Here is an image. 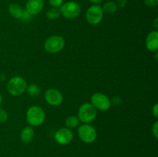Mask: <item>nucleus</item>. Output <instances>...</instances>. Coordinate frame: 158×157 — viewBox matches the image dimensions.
Returning <instances> with one entry per match:
<instances>
[{
	"mask_svg": "<svg viewBox=\"0 0 158 157\" xmlns=\"http://www.w3.org/2000/svg\"><path fill=\"white\" fill-rule=\"evenodd\" d=\"M46 119V113L43 108L32 106L26 112V121L30 126H39L43 123Z\"/></svg>",
	"mask_w": 158,
	"mask_h": 157,
	"instance_id": "nucleus-1",
	"label": "nucleus"
},
{
	"mask_svg": "<svg viewBox=\"0 0 158 157\" xmlns=\"http://www.w3.org/2000/svg\"><path fill=\"white\" fill-rule=\"evenodd\" d=\"M27 83L21 76H14L10 78L7 84V90L9 94L14 96H19L26 92Z\"/></svg>",
	"mask_w": 158,
	"mask_h": 157,
	"instance_id": "nucleus-2",
	"label": "nucleus"
},
{
	"mask_svg": "<svg viewBox=\"0 0 158 157\" xmlns=\"http://www.w3.org/2000/svg\"><path fill=\"white\" fill-rule=\"evenodd\" d=\"M97 111L91 103H84L81 105L78 110V119L80 122L84 123H90L96 119Z\"/></svg>",
	"mask_w": 158,
	"mask_h": 157,
	"instance_id": "nucleus-3",
	"label": "nucleus"
},
{
	"mask_svg": "<svg viewBox=\"0 0 158 157\" xmlns=\"http://www.w3.org/2000/svg\"><path fill=\"white\" fill-rule=\"evenodd\" d=\"M60 14L64 18L68 19L76 18L80 15L81 12V8L77 2L73 1H69L63 3L60 7Z\"/></svg>",
	"mask_w": 158,
	"mask_h": 157,
	"instance_id": "nucleus-4",
	"label": "nucleus"
},
{
	"mask_svg": "<svg viewBox=\"0 0 158 157\" xmlns=\"http://www.w3.org/2000/svg\"><path fill=\"white\" fill-rule=\"evenodd\" d=\"M65 40L60 35H52L45 41L44 49L49 53H57L63 50Z\"/></svg>",
	"mask_w": 158,
	"mask_h": 157,
	"instance_id": "nucleus-5",
	"label": "nucleus"
},
{
	"mask_svg": "<svg viewBox=\"0 0 158 157\" xmlns=\"http://www.w3.org/2000/svg\"><path fill=\"white\" fill-rule=\"evenodd\" d=\"M78 135L82 142L85 143H92L97 137V130L89 123H84L78 128Z\"/></svg>",
	"mask_w": 158,
	"mask_h": 157,
	"instance_id": "nucleus-6",
	"label": "nucleus"
},
{
	"mask_svg": "<svg viewBox=\"0 0 158 157\" xmlns=\"http://www.w3.org/2000/svg\"><path fill=\"white\" fill-rule=\"evenodd\" d=\"M103 13L102 7L99 5H93L89 6L86 12V18L88 23L93 26L101 22L103 18Z\"/></svg>",
	"mask_w": 158,
	"mask_h": 157,
	"instance_id": "nucleus-7",
	"label": "nucleus"
},
{
	"mask_svg": "<svg viewBox=\"0 0 158 157\" xmlns=\"http://www.w3.org/2000/svg\"><path fill=\"white\" fill-rule=\"evenodd\" d=\"M91 104L95 107L96 109L100 111H107L111 106V101L109 97L101 92L94 93L91 97Z\"/></svg>",
	"mask_w": 158,
	"mask_h": 157,
	"instance_id": "nucleus-8",
	"label": "nucleus"
},
{
	"mask_svg": "<svg viewBox=\"0 0 158 157\" xmlns=\"http://www.w3.org/2000/svg\"><path fill=\"white\" fill-rule=\"evenodd\" d=\"M56 142L61 146L70 143L73 139V132L69 128H61L55 132L54 135Z\"/></svg>",
	"mask_w": 158,
	"mask_h": 157,
	"instance_id": "nucleus-9",
	"label": "nucleus"
},
{
	"mask_svg": "<svg viewBox=\"0 0 158 157\" xmlns=\"http://www.w3.org/2000/svg\"><path fill=\"white\" fill-rule=\"evenodd\" d=\"M45 100L52 106H58L62 104L63 96L60 91L56 89H49L45 92Z\"/></svg>",
	"mask_w": 158,
	"mask_h": 157,
	"instance_id": "nucleus-10",
	"label": "nucleus"
},
{
	"mask_svg": "<svg viewBox=\"0 0 158 157\" xmlns=\"http://www.w3.org/2000/svg\"><path fill=\"white\" fill-rule=\"evenodd\" d=\"M43 7H44L43 0H28L25 9L31 15H36L43 11Z\"/></svg>",
	"mask_w": 158,
	"mask_h": 157,
	"instance_id": "nucleus-11",
	"label": "nucleus"
},
{
	"mask_svg": "<svg viewBox=\"0 0 158 157\" xmlns=\"http://www.w3.org/2000/svg\"><path fill=\"white\" fill-rule=\"evenodd\" d=\"M146 47L150 52H157L158 50V32L157 30L152 31L148 34L146 38Z\"/></svg>",
	"mask_w": 158,
	"mask_h": 157,
	"instance_id": "nucleus-12",
	"label": "nucleus"
},
{
	"mask_svg": "<svg viewBox=\"0 0 158 157\" xmlns=\"http://www.w3.org/2000/svg\"><path fill=\"white\" fill-rule=\"evenodd\" d=\"M35 137V132L32 126H26L20 133V139L25 143H29L33 140Z\"/></svg>",
	"mask_w": 158,
	"mask_h": 157,
	"instance_id": "nucleus-13",
	"label": "nucleus"
},
{
	"mask_svg": "<svg viewBox=\"0 0 158 157\" xmlns=\"http://www.w3.org/2000/svg\"><path fill=\"white\" fill-rule=\"evenodd\" d=\"M24 9L17 3H12L9 6V12L13 18L21 19L23 16Z\"/></svg>",
	"mask_w": 158,
	"mask_h": 157,
	"instance_id": "nucleus-14",
	"label": "nucleus"
},
{
	"mask_svg": "<svg viewBox=\"0 0 158 157\" xmlns=\"http://www.w3.org/2000/svg\"><path fill=\"white\" fill-rule=\"evenodd\" d=\"M102 9H103V12H106L107 14H112L117 12L118 7L115 2L109 1L103 5Z\"/></svg>",
	"mask_w": 158,
	"mask_h": 157,
	"instance_id": "nucleus-15",
	"label": "nucleus"
},
{
	"mask_svg": "<svg viewBox=\"0 0 158 157\" xmlns=\"http://www.w3.org/2000/svg\"><path fill=\"white\" fill-rule=\"evenodd\" d=\"M65 123H66V126L69 129H75L79 126L80 120H79L78 117L76 116V115H70V116L66 118Z\"/></svg>",
	"mask_w": 158,
	"mask_h": 157,
	"instance_id": "nucleus-16",
	"label": "nucleus"
},
{
	"mask_svg": "<svg viewBox=\"0 0 158 157\" xmlns=\"http://www.w3.org/2000/svg\"><path fill=\"white\" fill-rule=\"evenodd\" d=\"M26 91L27 92L28 95L31 97H36L40 94V88L36 84H29L26 87Z\"/></svg>",
	"mask_w": 158,
	"mask_h": 157,
	"instance_id": "nucleus-17",
	"label": "nucleus"
},
{
	"mask_svg": "<svg viewBox=\"0 0 158 157\" xmlns=\"http://www.w3.org/2000/svg\"><path fill=\"white\" fill-rule=\"evenodd\" d=\"M60 15L61 14H60V11L59 8L52 7L46 12V17L51 20L57 19L60 16Z\"/></svg>",
	"mask_w": 158,
	"mask_h": 157,
	"instance_id": "nucleus-18",
	"label": "nucleus"
},
{
	"mask_svg": "<svg viewBox=\"0 0 158 157\" xmlns=\"http://www.w3.org/2000/svg\"><path fill=\"white\" fill-rule=\"evenodd\" d=\"M9 119L8 112L4 109L0 108V123H6Z\"/></svg>",
	"mask_w": 158,
	"mask_h": 157,
	"instance_id": "nucleus-19",
	"label": "nucleus"
},
{
	"mask_svg": "<svg viewBox=\"0 0 158 157\" xmlns=\"http://www.w3.org/2000/svg\"><path fill=\"white\" fill-rule=\"evenodd\" d=\"M49 5L53 8H60L63 5V0H49Z\"/></svg>",
	"mask_w": 158,
	"mask_h": 157,
	"instance_id": "nucleus-20",
	"label": "nucleus"
},
{
	"mask_svg": "<svg viewBox=\"0 0 158 157\" xmlns=\"http://www.w3.org/2000/svg\"><path fill=\"white\" fill-rule=\"evenodd\" d=\"M152 133L154 138H158V122L156 121L152 126Z\"/></svg>",
	"mask_w": 158,
	"mask_h": 157,
	"instance_id": "nucleus-21",
	"label": "nucleus"
},
{
	"mask_svg": "<svg viewBox=\"0 0 158 157\" xmlns=\"http://www.w3.org/2000/svg\"><path fill=\"white\" fill-rule=\"evenodd\" d=\"M144 4L149 7H155L158 4V0H143Z\"/></svg>",
	"mask_w": 158,
	"mask_h": 157,
	"instance_id": "nucleus-22",
	"label": "nucleus"
},
{
	"mask_svg": "<svg viewBox=\"0 0 158 157\" xmlns=\"http://www.w3.org/2000/svg\"><path fill=\"white\" fill-rule=\"evenodd\" d=\"M32 15H31L30 14H29V12L26 10V9H24V12H23V16H22L21 19L24 20V21H26V22H29V21H30L31 18H32Z\"/></svg>",
	"mask_w": 158,
	"mask_h": 157,
	"instance_id": "nucleus-23",
	"label": "nucleus"
},
{
	"mask_svg": "<svg viewBox=\"0 0 158 157\" xmlns=\"http://www.w3.org/2000/svg\"><path fill=\"white\" fill-rule=\"evenodd\" d=\"M152 113L156 119L158 118V105L156 103L152 108Z\"/></svg>",
	"mask_w": 158,
	"mask_h": 157,
	"instance_id": "nucleus-24",
	"label": "nucleus"
},
{
	"mask_svg": "<svg viewBox=\"0 0 158 157\" xmlns=\"http://www.w3.org/2000/svg\"><path fill=\"white\" fill-rule=\"evenodd\" d=\"M117 5L118 8H123L127 4V0H117Z\"/></svg>",
	"mask_w": 158,
	"mask_h": 157,
	"instance_id": "nucleus-25",
	"label": "nucleus"
},
{
	"mask_svg": "<svg viewBox=\"0 0 158 157\" xmlns=\"http://www.w3.org/2000/svg\"><path fill=\"white\" fill-rule=\"evenodd\" d=\"M90 2L94 3V5H99L103 2V0H89Z\"/></svg>",
	"mask_w": 158,
	"mask_h": 157,
	"instance_id": "nucleus-26",
	"label": "nucleus"
},
{
	"mask_svg": "<svg viewBox=\"0 0 158 157\" xmlns=\"http://www.w3.org/2000/svg\"><path fill=\"white\" fill-rule=\"evenodd\" d=\"M158 19L157 18H155V20H154V28H155L156 29H157L158 28Z\"/></svg>",
	"mask_w": 158,
	"mask_h": 157,
	"instance_id": "nucleus-27",
	"label": "nucleus"
},
{
	"mask_svg": "<svg viewBox=\"0 0 158 157\" xmlns=\"http://www.w3.org/2000/svg\"><path fill=\"white\" fill-rule=\"evenodd\" d=\"M2 95L0 94V105L2 104Z\"/></svg>",
	"mask_w": 158,
	"mask_h": 157,
	"instance_id": "nucleus-28",
	"label": "nucleus"
}]
</instances>
